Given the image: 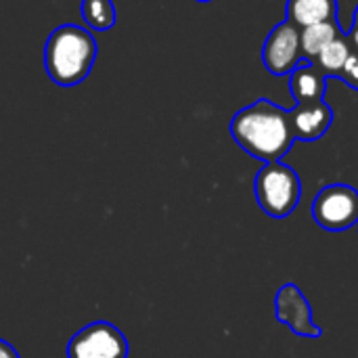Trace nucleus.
Listing matches in <instances>:
<instances>
[{
  "label": "nucleus",
  "mask_w": 358,
  "mask_h": 358,
  "mask_svg": "<svg viewBox=\"0 0 358 358\" xmlns=\"http://www.w3.org/2000/svg\"><path fill=\"white\" fill-rule=\"evenodd\" d=\"M302 59L304 57L300 48V27H296L292 21H283L273 27L262 46L264 67L273 76H289Z\"/></svg>",
  "instance_id": "423d86ee"
},
{
  "label": "nucleus",
  "mask_w": 358,
  "mask_h": 358,
  "mask_svg": "<svg viewBox=\"0 0 358 358\" xmlns=\"http://www.w3.org/2000/svg\"><path fill=\"white\" fill-rule=\"evenodd\" d=\"M344 36L338 19L336 21H323V23H315L308 27L300 29V48H302V57L306 61H315L319 57V52L331 44L336 38Z\"/></svg>",
  "instance_id": "9b49d317"
},
{
  "label": "nucleus",
  "mask_w": 358,
  "mask_h": 358,
  "mask_svg": "<svg viewBox=\"0 0 358 358\" xmlns=\"http://www.w3.org/2000/svg\"><path fill=\"white\" fill-rule=\"evenodd\" d=\"M0 358H21V357H19V352H17L8 342L0 340Z\"/></svg>",
  "instance_id": "2eb2a0df"
},
{
  "label": "nucleus",
  "mask_w": 358,
  "mask_h": 358,
  "mask_svg": "<svg viewBox=\"0 0 358 358\" xmlns=\"http://www.w3.org/2000/svg\"><path fill=\"white\" fill-rule=\"evenodd\" d=\"M289 92L296 103L323 101L327 92V76L313 61L302 59L289 73Z\"/></svg>",
  "instance_id": "1a4fd4ad"
},
{
  "label": "nucleus",
  "mask_w": 358,
  "mask_h": 358,
  "mask_svg": "<svg viewBox=\"0 0 358 358\" xmlns=\"http://www.w3.org/2000/svg\"><path fill=\"white\" fill-rule=\"evenodd\" d=\"M82 19L88 27L96 31H107L115 25L117 10L113 0H82Z\"/></svg>",
  "instance_id": "ddd939ff"
},
{
  "label": "nucleus",
  "mask_w": 358,
  "mask_h": 358,
  "mask_svg": "<svg viewBox=\"0 0 358 358\" xmlns=\"http://www.w3.org/2000/svg\"><path fill=\"white\" fill-rule=\"evenodd\" d=\"M96 59L94 36L76 23L52 29L44 44V69L48 78L63 88L82 84Z\"/></svg>",
  "instance_id": "f03ea898"
},
{
  "label": "nucleus",
  "mask_w": 358,
  "mask_h": 358,
  "mask_svg": "<svg viewBox=\"0 0 358 358\" xmlns=\"http://www.w3.org/2000/svg\"><path fill=\"white\" fill-rule=\"evenodd\" d=\"M67 358H128V340L115 325L94 321L69 340Z\"/></svg>",
  "instance_id": "39448f33"
},
{
  "label": "nucleus",
  "mask_w": 358,
  "mask_h": 358,
  "mask_svg": "<svg viewBox=\"0 0 358 358\" xmlns=\"http://www.w3.org/2000/svg\"><path fill=\"white\" fill-rule=\"evenodd\" d=\"M197 2H212V0H197Z\"/></svg>",
  "instance_id": "a211bd4d"
},
{
  "label": "nucleus",
  "mask_w": 358,
  "mask_h": 358,
  "mask_svg": "<svg viewBox=\"0 0 358 358\" xmlns=\"http://www.w3.org/2000/svg\"><path fill=\"white\" fill-rule=\"evenodd\" d=\"M275 317L300 338H321V327L313 321V306L298 285L285 283L275 298Z\"/></svg>",
  "instance_id": "0eeeda50"
},
{
  "label": "nucleus",
  "mask_w": 358,
  "mask_h": 358,
  "mask_svg": "<svg viewBox=\"0 0 358 358\" xmlns=\"http://www.w3.org/2000/svg\"><path fill=\"white\" fill-rule=\"evenodd\" d=\"M292 115V130L296 141L313 143L327 134V130L334 124V109L325 101L315 103H296L294 109H289Z\"/></svg>",
  "instance_id": "6e6552de"
},
{
  "label": "nucleus",
  "mask_w": 358,
  "mask_h": 358,
  "mask_svg": "<svg viewBox=\"0 0 358 358\" xmlns=\"http://www.w3.org/2000/svg\"><path fill=\"white\" fill-rule=\"evenodd\" d=\"M346 84H350L355 90H358V55L357 52H352L350 55V59H348V63H346V67H344V71H342V76H340Z\"/></svg>",
  "instance_id": "4468645a"
},
{
  "label": "nucleus",
  "mask_w": 358,
  "mask_h": 358,
  "mask_svg": "<svg viewBox=\"0 0 358 358\" xmlns=\"http://www.w3.org/2000/svg\"><path fill=\"white\" fill-rule=\"evenodd\" d=\"M254 195L264 214L281 220L298 208L302 182L294 168L281 162H266L256 174Z\"/></svg>",
  "instance_id": "7ed1b4c3"
},
{
  "label": "nucleus",
  "mask_w": 358,
  "mask_h": 358,
  "mask_svg": "<svg viewBox=\"0 0 358 358\" xmlns=\"http://www.w3.org/2000/svg\"><path fill=\"white\" fill-rule=\"evenodd\" d=\"M350 55H352V46H350L348 36L344 34V36L336 38L331 44H327V46L319 52V57H317L313 63H315L327 78H329V76H342V71H344V67H346Z\"/></svg>",
  "instance_id": "f8f14e48"
},
{
  "label": "nucleus",
  "mask_w": 358,
  "mask_h": 358,
  "mask_svg": "<svg viewBox=\"0 0 358 358\" xmlns=\"http://www.w3.org/2000/svg\"><path fill=\"white\" fill-rule=\"evenodd\" d=\"M287 21L296 27H308L323 21L338 19V0H287Z\"/></svg>",
  "instance_id": "9d476101"
},
{
  "label": "nucleus",
  "mask_w": 358,
  "mask_h": 358,
  "mask_svg": "<svg viewBox=\"0 0 358 358\" xmlns=\"http://www.w3.org/2000/svg\"><path fill=\"white\" fill-rule=\"evenodd\" d=\"M231 134L245 153L264 164L281 162L296 143L289 109L268 99H258L237 111L231 122Z\"/></svg>",
  "instance_id": "f257e3e1"
},
{
  "label": "nucleus",
  "mask_w": 358,
  "mask_h": 358,
  "mask_svg": "<svg viewBox=\"0 0 358 358\" xmlns=\"http://www.w3.org/2000/svg\"><path fill=\"white\" fill-rule=\"evenodd\" d=\"M315 222L331 233L348 231L358 224V191L350 185L334 182L323 187L313 201Z\"/></svg>",
  "instance_id": "20e7f679"
},
{
  "label": "nucleus",
  "mask_w": 358,
  "mask_h": 358,
  "mask_svg": "<svg viewBox=\"0 0 358 358\" xmlns=\"http://www.w3.org/2000/svg\"><path fill=\"white\" fill-rule=\"evenodd\" d=\"M352 25H357V27H358V6H357V10H355V19H352Z\"/></svg>",
  "instance_id": "f3484780"
},
{
  "label": "nucleus",
  "mask_w": 358,
  "mask_h": 358,
  "mask_svg": "<svg viewBox=\"0 0 358 358\" xmlns=\"http://www.w3.org/2000/svg\"><path fill=\"white\" fill-rule=\"evenodd\" d=\"M346 36H348V40H350L352 52H357L358 55V27L357 25H352V27H350V31H348Z\"/></svg>",
  "instance_id": "dca6fc26"
}]
</instances>
